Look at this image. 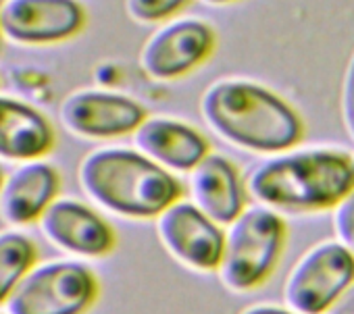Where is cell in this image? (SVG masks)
<instances>
[{
	"label": "cell",
	"instance_id": "obj_8",
	"mask_svg": "<svg viewBox=\"0 0 354 314\" xmlns=\"http://www.w3.org/2000/svg\"><path fill=\"white\" fill-rule=\"evenodd\" d=\"M44 239L67 258L98 260L117 248V233L90 202L59 196L36 223Z\"/></svg>",
	"mask_w": 354,
	"mask_h": 314
},
{
	"label": "cell",
	"instance_id": "obj_20",
	"mask_svg": "<svg viewBox=\"0 0 354 314\" xmlns=\"http://www.w3.org/2000/svg\"><path fill=\"white\" fill-rule=\"evenodd\" d=\"M321 314H354V283H350Z\"/></svg>",
	"mask_w": 354,
	"mask_h": 314
},
{
	"label": "cell",
	"instance_id": "obj_18",
	"mask_svg": "<svg viewBox=\"0 0 354 314\" xmlns=\"http://www.w3.org/2000/svg\"><path fill=\"white\" fill-rule=\"evenodd\" d=\"M333 229H335V235H337V244L344 246L354 256V190L348 192L335 204Z\"/></svg>",
	"mask_w": 354,
	"mask_h": 314
},
{
	"label": "cell",
	"instance_id": "obj_4",
	"mask_svg": "<svg viewBox=\"0 0 354 314\" xmlns=\"http://www.w3.org/2000/svg\"><path fill=\"white\" fill-rule=\"evenodd\" d=\"M286 239L279 213L261 204L246 206L223 229V252L217 266L219 281L230 291H250L265 283L275 268Z\"/></svg>",
	"mask_w": 354,
	"mask_h": 314
},
{
	"label": "cell",
	"instance_id": "obj_13",
	"mask_svg": "<svg viewBox=\"0 0 354 314\" xmlns=\"http://www.w3.org/2000/svg\"><path fill=\"white\" fill-rule=\"evenodd\" d=\"M61 194V173L38 159L19 163L0 184V221L11 229L36 225Z\"/></svg>",
	"mask_w": 354,
	"mask_h": 314
},
{
	"label": "cell",
	"instance_id": "obj_10",
	"mask_svg": "<svg viewBox=\"0 0 354 314\" xmlns=\"http://www.w3.org/2000/svg\"><path fill=\"white\" fill-rule=\"evenodd\" d=\"M61 123L77 137L115 139L136 131L146 119L142 104L125 94L104 90H80L61 104Z\"/></svg>",
	"mask_w": 354,
	"mask_h": 314
},
{
	"label": "cell",
	"instance_id": "obj_1",
	"mask_svg": "<svg viewBox=\"0 0 354 314\" xmlns=\"http://www.w3.org/2000/svg\"><path fill=\"white\" fill-rule=\"evenodd\" d=\"M84 196L100 213L129 221H152L184 198V184L136 148H96L77 169Z\"/></svg>",
	"mask_w": 354,
	"mask_h": 314
},
{
	"label": "cell",
	"instance_id": "obj_22",
	"mask_svg": "<svg viewBox=\"0 0 354 314\" xmlns=\"http://www.w3.org/2000/svg\"><path fill=\"white\" fill-rule=\"evenodd\" d=\"M205 3H211V5H223V3H232V0H205Z\"/></svg>",
	"mask_w": 354,
	"mask_h": 314
},
{
	"label": "cell",
	"instance_id": "obj_3",
	"mask_svg": "<svg viewBox=\"0 0 354 314\" xmlns=\"http://www.w3.org/2000/svg\"><path fill=\"white\" fill-rule=\"evenodd\" d=\"M201 112L219 137L250 152H281L302 135L298 115L279 96L244 79L213 84Z\"/></svg>",
	"mask_w": 354,
	"mask_h": 314
},
{
	"label": "cell",
	"instance_id": "obj_11",
	"mask_svg": "<svg viewBox=\"0 0 354 314\" xmlns=\"http://www.w3.org/2000/svg\"><path fill=\"white\" fill-rule=\"evenodd\" d=\"M84 19L75 0H5L0 36L15 44H53L75 36Z\"/></svg>",
	"mask_w": 354,
	"mask_h": 314
},
{
	"label": "cell",
	"instance_id": "obj_16",
	"mask_svg": "<svg viewBox=\"0 0 354 314\" xmlns=\"http://www.w3.org/2000/svg\"><path fill=\"white\" fill-rule=\"evenodd\" d=\"M36 242L21 229L0 231V308L7 304L19 281L38 262Z\"/></svg>",
	"mask_w": 354,
	"mask_h": 314
},
{
	"label": "cell",
	"instance_id": "obj_17",
	"mask_svg": "<svg viewBox=\"0 0 354 314\" xmlns=\"http://www.w3.org/2000/svg\"><path fill=\"white\" fill-rule=\"evenodd\" d=\"M190 0H125V9L131 19L142 23H152L175 15Z\"/></svg>",
	"mask_w": 354,
	"mask_h": 314
},
{
	"label": "cell",
	"instance_id": "obj_21",
	"mask_svg": "<svg viewBox=\"0 0 354 314\" xmlns=\"http://www.w3.org/2000/svg\"><path fill=\"white\" fill-rule=\"evenodd\" d=\"M240 314H296L290 308H277V306H250L242 310Z\"/></svg>",
	"mask_w": 354,
	"mask_h": 314
},
{
	"label": "cell",
	"instance_id": "obj_23",
	"mask_svg": "<svg viewBox=\"0 0 354 314\" xmlns=\"http://www.w3.org/2000/svg\"><path fill=\"white\" fill-rule=\"evenodd\" d=\"M3 179H5V171H3V167H0V184H3Z\"/></svg>",
	"mask_w": 354,
	"mask_h": 314
},
{
	"label": "cell",
	"instance_id": "obj_15",
	"mask_svg": "<svg viewBox=\"0 0 354 314\" xmlns=\"http://www.w3.org/2000/svg\"><path fill=\"white\" fill-rule=\"evenodd\" d=\"M53 146L55 129L38 108L0 96V161L17 165L38 161Z\"/></svg>",
	"mask_w": 354,
	"mask_h": 314
},
{
	"label": "cell",
	"instance_id": "obj_25",
	"mask_svg": "<svg viewBox=\"0 0 354 314\" xmlns=\"http://www.w3.org/2000/svg\"><path fill=\"white\" fill-rule=\"evenodd\" d=\"M0 314H7V312H5V310H3V308H0Z\"/></svg>",
	"mask_w": 354,
	"mask_h": 314
},
{
	"label": "cell",
	"instance_id": "obj_19",
	"mask_svg": "<svg viewBox=\"0 0 354 314\" xmlns=\"http://www.w3.org/2000/svg\"><path fill=\"white\" fill-rule=\"evenodd\" d=\"M342 112H344V123L354 137V57L348 65L346 77H344V92H342Z\"/></svg>",
	"mask_w": 354,
	"mask_h": 314
},
{
	"label": "cell",
	"instance_id": "obj_2",
	"mask_svg": "<svg viewBox=\"0 0 354 314\" xmlns=\"http://www.w3.org/2000/svg\"><path fill=\"white\" fill-rule=\"evenodd\" d=\"M246 192L275 213H310L335 206L354 190L350 159L331 150L273 156L246 177Z\"/></svg>",
	"mask_w": 354,
	"mask_h": 314
},
{
	"label": "cell",
	"instance_id": "obj_6",
	"mask_svg": "<svg viewBox=\"0 0 354 314\" xmlns=\"http://www.w3.org/2000/svg\"><path fill=\"white\" fill-rule=\"evenodd\" d=\"M350 283H354V256L337 242H323L294 264L283 285V300L296 314H321Z\"/></svg>",
	"mask_w": 354,
	"mask_h": 314
},
{
	"label": "cell",
	"instance_id": "obj_9",
	"mask_svg": "<svg viewBox=\"0 0 354 314\" xmlns=\"http://www.w3.org/2000/svg\"><path fill=\"white\" fill-rule=\"evenodd\" d=\"M213 30L198 19H175L158 28L140 52L142 71L156 81L190 73L213 50Z\"/></svg>",
	"mask_w": 354,
	"mask_h": 314
},
{
	"label": "cell",
	"instance_id": "obj_14",
	"mask_svg": "<svg viewBox=\"0 0 354 314\" xmlns=\"http://www.w3.org/2000/svg\"><path fill=\"white\" fill-rule=\"evenodd\" d=\"M186 177L188 200L217 225L227 227L246 208V184L225 156L209 152Z\"/></svg>",
	"mask_w": 354,
	"mask_h": 314
},
{
	"label": "cell",
	"instance_id": "obj_12",
	"mask_svg": "<svg viewBox=\"0 0 354 314\" xmlns=\"http://www.w3.org/2000/svg\"><path fill=\"white\" fill-rule=\"evenodd\" d=\"M131 135L140 154L175 177L188 175L211 152L196 127L169 117H146Z\"/></svg>",
	"mask_w": 354,
	"mask_h": 314
},
{
	"label": "cell",
	"instance_id": "obj_26",
	"mask_svg": "<svg viewBox=\"0 0 354 314\" xmlns=\"http://www.w3.org/2000/svg\"><path fill=\"white\" fill-rule=\"evenodd\" d=\"M0 7H3V0H0ZM0 38H3V36H0Z\"/></svg>",
	"mask_w": 354,
	"mask_h": 314
},
{
	"label": "cell",
	"instance_id": "obj_24",
	"mask_svg": "<svg viewBox=\"0 0 354 314\" xmlns=\"http://www.w3.org/2000/svg\"><path fill=\"white\" fill-rule=\"evenodd\" d=\"M350 165H352V173H354V159H350Z\"/></svg>",
	"mask_w": 354,
	"mask_h": 314
},
{
	"label": "cell",
	"instance_id": "obj_5",
	"mask_svg": "<svg viewBox=\"0 0 354 314\" xmlns=\"http://www.w3.org/2000/svg\"><path fill=\"white\" fill-rule=\"evenodd\" d=\"M100 293L98 275L75 258L36 262L3 310L7 314H88Z\"/></svg>",
	"mask_w": 354,
	"mask_h": 314
},
{
	"label": "cell",
	"instance_id": "obj_7",
	"mask_svg": "<svg viewBox=\"0 0 354 314\" xmlns=\"http://www.w3.org/2000/svg\"><path fill=\"white\" fill-rule=\"evenodd\" d=\"M156 237L165 252L196 273H215L223 252V227L198 210L186 196L156 219Z\"/></svg>",
	"mask_w": 354,
	"mask_h": 314
}]
</instances>
